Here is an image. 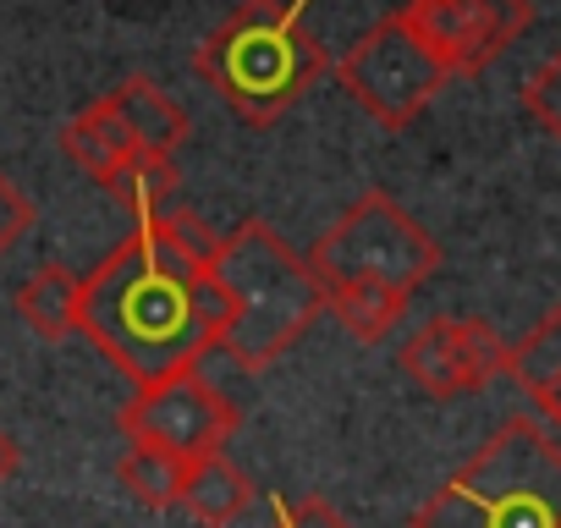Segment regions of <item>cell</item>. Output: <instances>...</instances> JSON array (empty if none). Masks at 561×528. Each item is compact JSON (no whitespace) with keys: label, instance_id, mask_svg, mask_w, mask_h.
<instances>
[{"label":"cell","instance_id":"1","mask_svg":"<svg viewBox=\"0 0 561 528\" xmlns=\"http://www.w3.org/2000/svg\"><path fill=\"white\" fill-rule=\"evenodd\" d=\"M226 303L209 282V259L182 253L154 226H133L83 276L78 336H89L127 380L154 386L220 353Z\"/></svg>","mask_w":561,"mask_h":528},{"label":"cell","instance_id":"2","mask_svg":"<svg viewBox=\"0 0 561 528\" xmlns=\"http://www.w3.org/2000/svg\"><path fill=\"white\" fill-rule=\"evenodd\" d=\"M209 282L226 303L220 353L248 375H264L270 364H280L325 314L309 259L264 220H242L215 242Z\"/></svg>","mask_w":561,"mask_h":528},{"label":"cell","instance_id":"3","mask_svg":"<svg viewBox=\"0 0 561 528\" xmlns=\"http://www.w3.org/2000/svg\"><path fill=\"white\" fill-rule=\"evenodd\" d=\"M309 0H248L193 56V72L253 127L287 116L325 72V45L304 23Z\"/></svg>","mask_w":561,"mask_h":528},{"label":"cell","instance_id":"4","mask_svg":"<svg viewBox=\"0 0 561 528\" xmlns=\"http://www.w3.org/2000/svg\"><path fill=\"white\" fill-rule=\"evenodd\" d=\"M408 528H561V446L534 418H506Z\"/></svg>","mask_w":561,"mask_h":528},{"label":"cell","instance_id":"5","mask_svg":"<svg viewBox=\"0 0 561 528\" xmlns=\"http://www.w3.org/2000/svg\"><path fill=\"white\" fill-rule=\"evenodd\" d=\"M446 264L440 242L386 193L369 187L358 204H347L325 237L309 248V276L320 298L331 292H402L413 298Z\"/></svg>","mask_w":561,"mask_h":528},{"label":"cell","instance_id":"6","mask_svg":"<svg viewBox=\"0 0 561 528\" xmlns=\"http://www.w3.org/2000/svg\"><path fill=\"white\" fill-rule=\"evenodd\" d=\"M336 89L364 105L380 127L402 133L424 116V105L451 83V72L430 56V45L413 34V23L397 12H386L369 34H358L342 56H336Z\"/></svg>","mask_w":561,"mask_h":528},{"label":"cell","instance_id":"7","mask_svg":"<svg viewBox=\"0 0 561 528\" xmlns=\"http://www.w3.org/2000/svg\"><path fill=\"white\" fill-rule=\"evenodd\" d=\"M242 413L226 391H215L204 380V369H182L171 380H154V386H138L122 413H116V429L138 446H154L176 462H204V457H220L226 440L237 435Z\"/></svg>","mask_w":561,"mask_h":528},{"label":"cell","instance_id":"8","mask_svg":"<svg viewBox=\"0 0 561 528\" xmlns=\"http://www.w3.org/2000/svg\"><path fill=\"white\" fill-rule=\"evenodd\" d=\"M402 18L451 78H473L528 34L534 0H408Z\"/></svg>","mask_w":561,"mask_h":528},{"label":"cell","instance_id":"9","mask_svg":"<svg viewBox=\"0 0 561 528\" xmlns=\"http://www.w3.org/2000/svg\"><path fill=\"white\" fill-rule=\"evenodd\" d=\"M506 353H512V342H501V331L479 314H430L397 347L402 369L435 402H457V397L490 386L495 375H506Z\"/></svg>","mask_w":561,"mask_h":528},{"label":"cell","instance_id":"10","mask_svg":"<svg viewBox=\"0 0 561 528\" xmlns=\"http://www.w3.org/2000/svg\"><path fill=\"white\" fill-rule=\"evenodd\" d=\"M105 105H111V116L122 122L127 144H133L138 154H149V160H176V149H182L187 133H193L187 111H182L154 78H144V72L122 78V83L105 94Z\"/></svg>","mask_w":561,"mask_h":528},{"label":"cell","instance_id":"11","mask_svg":"<svg viewBox=\"0 0 561 528\" xmlns=\"http://www.w3.org/2000/svg\"><path fill=\"white\" fill-rule=\"evenodd\" d=\"M18 314L34 336L61 342L78 336V303H83V276H72L67 264H39V271L18 287Z\"/></svg>","mask_w":561,"mask_h":528},{"label":"cell","instance_id":"12","mask_svg":"<svg viewBox=\"0 0 561 528\" xmlns=\"http://www.w3.org/2000/svg\"><path fill=\"white\" fill-rule=\"evenodd\" d=\"M253 506V479L220 451V457H204L187 468V484H182V512H193L204 528H231L242 512Z\"/></svg>","mask_w":561,"mask_h":528},{"label":"cell","instance_id":"13","mask_svg":"<svg viewBox=\"0 0 561 528\" xmlns=\"http://www.w3.org/2000/svg\"><path fill=\"white\" fill-rule=\"evenodd\" d=\"M61 149H67V160H72L83 176H94V182H105L111 171H122V165L138 154V149L127 144L122 122L111 116V105H105V100L83 105V111L61 127Z\"/></svg>","mask_w":561,"mask_h":528},{"label":"cell","instance_id":"14","mask_svg":"<svg viewBox=\"0 0 561 528\" xmlns=\"http://www.w3.org/2000/svg\"><path fill=\"white\" fill-rule=\"evenodd\" d=\"M116 484H122L138 506L165 512V506H182L187 462H176V457H165V451H154V446L127 440V446H122V457H116Z\"/></svg>","mask_w":561,"mask_h":528},{"label":"cell","instance_id":"15","mask_svg":"<svg viewBox=\"0 0 561 528\" xmlns=\"http://www.w3.org/2000/svg\"><path fill=\"white\" fill-rule=\"evenodd\" d=\"M133 220L138 215H149V209H160V204H171L176 198V187H182V176H176V160H149V154H133L122 171H111L105 182H100Z\"/></svg>","mask_w":561,"mask_h":528},{"label":"cell","instance_id":"16","mask_svg":"<svg viewBox=\"0 0 561 528\" xmlns=\"http://www.w3.org/2000/svg\"><path fill=\"white\" fill-rule=\"evenodd\" d=\"M506 375H512L523 391H539V386L561 380V309L539 314L534 331L512 342V353H506Z\"/></svg>","mask_w":561,"mask_h":528},{"label":"cell","instance_id":"17","mask_svg":"<svg viewBox=\"0 0 561 528\" xmlns=\"http://www.w3.org/2000/svg\"><path fill=\"white\" fill-rule=\"evenodd\" d=\"M325 314H336V325L358 342H386L397 320L408 314V298L402 292H331Z\"/></svg>","mask_w":561,"mask_h":528},{"label":"cell","instance_id":"18","mask_svg":"<svg viewBox=\"0 0 561 528\" xmlns=\"http://www.w3.org/2000/svg\"><path fill=\"white\" fill-rule=\"evenodd\" d=\"M523 111H528V116L561 144V50H556V56L523 83Z\"/></svg>","mask_w":561,"mask_h":528},{"label":"cell","instance_id":"19","mask_svg":"<svg viewBox=\"0 0 561 528\" xmlns=\"http://www.w3.org/2000/svg\"><path fill=\"white\" fill-rule=\"evenodd\" d=\"M270 512H275L270 528H353V523H347L331 501H320V495H275Z\"/></svg>","mask_w":561,"mask_h":528},{"label":"cell","instance_id":"20","mask_svg":"<svg viewBox=\"0 0 561 528\" xmlns=\"http://www.w3.org/2000/svg\"><path fill=\"white\" fill-rule=\"evenodd\" d=\"M28 226H34V204H28V193L0 171V259H7L23 237H28Z\"/></svg>","mask_w":561,"mask_h":528},{"label":"cell","instance_id":"21","mask_svg":"<svg viewBox=\"0 0 561 528\" xmlns=\"http://www.w3.org/2000/svg\"><path fill=\"white\" fill-rule=\"evenodd\" d=\"M528 402H534V413H539L550 429H561V380H550V386L528 391Z\"/></svg>","mask_w":561,"mask_h":528},{"label":"cell","instance_id":"22","mask_svg":"<svg viewBox=\"0 0 561 528\" xmlns=\"http://www.w3.org/2000/svg\"><path fill=\"white\" fill-rule=\"evenodd\" d=\"M23 468V446L12 429H0V484H12V473Z\"/></svg>","mask_w":561,"mask_h":528}]
</instances>
